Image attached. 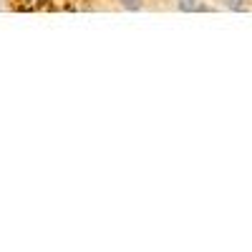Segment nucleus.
<instances>
[{"label":"nucleus","mask_w":252,"mask_h":252,"mask_svg":"<svg viewBox=\"0 0 252 252\" xmlns=\"http://www.w3.org/2000/svg\"><path fill=\"white\" fill-rule=\"evenodd\" d=\"M177 8L182 13H194L199 10V0H177Z\"/></svg>","instance_id":"f257e3e1"},{"label":"nucleus","mask_w":252,"mask_h":252,"mask_svg":"<svg viewBox=\"0 0 252 252\" xmlns=\"http://www.w3.org/2000/svg\"><path fill=\"white\" fill-rule=\"evenodd\" d=\"M119 3H121L126 10H139V8H141V0H119Z\"/></svg>","instance_id":"f03ea898"},{"label":"nucleus","mask_w":252,"mask_h":252,"mask_svg":"<svg viewBox=\"0 0 252 252\" xmlns=\"http://www.w3.org/2000/svg\"><path fill=\"white\" fill-rule=\"evenodd\" d=\"M224 3H227V8H232V10H245L247 8L245 0H224Z\"/></svg>","instance_id":"7ed1b4c3"}]
</instances>
